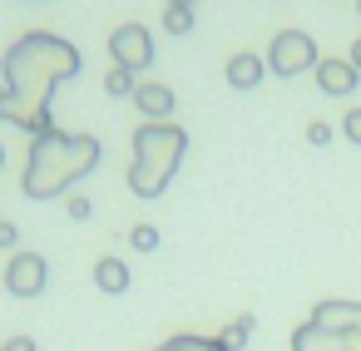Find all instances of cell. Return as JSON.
I'll list each match as a JSON object with an SVG mask.
<instances>
[{
    "mask_svg": "<svg viewBox=\"0 0 361 351\" xmlns=\"http://www.w3.org/2000/svg\"><path fill=\"white\" fill-rule=\"evenodd\" d=\"M80 50L50 30H30L20 35L6 55H0V80H6V104H0V119L25 129L30 139L35 134H50L55 119H50V99L65 80L80 75Z\"/></svg>",
    "mask_w": 361,
    "mask_h": 351,
    "instance_id": "6da1fadb",
    "label": "cell"
},
{
    "mask_svg": "<svg viewBox=\"0 0 361 351\" xmlns=\"http://www.w3.org/2000/svg\"><path fill=\"white\" fill-rule=\"evenodd\" d=\"M99 139L94 134H65V129H50V134H35L30 139V159H25V198L45 203V198H60L70 183H80L85 173L99 168Z\"/></svg>",
    "mask_w": 361,
    "mask_h": 351,
    "instance_id": "7a4b0ae2",
    "label": "cell"
},
{
    "mask_svg": "<svg viewBox=\"0 0 361 351\" xmlns=\"http://www.w3.org/2000/svg\"><path fill=\"white\" fill-rule=\"evenodd\" d=\"M183 154H188V129H178L169 119L164 124H139V134H134V164H129V188L139 198H159L173 183Z\"/></svg>",
    "mask_w": 361,
    "mask_h": 351,
    "instance_id": "3957f363",
    "label": "cell"
},
{
    "mask_svg": "<svg viewBox=\"0 0 361 351\" xmlns=\"http://www.w3.org/2000/svg\"><path fill=\"white\" fill-rule=\"evenodd\" d=\"M292 351H361V302L326 297L292 331Z\"/></svg>",
    "mask_w": 361,
    "mask_h": 351,
    "instance_id": "277c9868",
    "label": "cell"
},
{
    "mask_svg": "<svg viewBox=\"0 0 361 351\" xmlns=\"http://www.w3.org/2000/svg\"><path fill=\"white\" fill-rule=\"evenodd\" d=\"M262 60H267V70H272V75H282V80H292V75H302V70H317V65H322L317 40H312L307 30H277Z\"/></svg>",
    "mask_w": 361,
    "mask_h": 351,
    "instance_id": "5b68a950",
    "label": "cell"
},
{
    "mask_svg": "<svg viewBox=\"0 0 361 351\" xmlns=\"http://www.w3.org/2000/svg\"><path fill=\"white\" fill-rule=\"evenodd\" d=\"M109 60L114 65H124V70H149L154 65V35H149V25H119L114 35H109Z\"/></svg>",
    "mask_w": 361,
    "mask_h": 351,
    "instance_id": "8992f818",
    "label": "cell"
},
{
    "mask_svg": "<svg viewBox=\"0 0 361 351\" xmlns=\"http://www.w3.org/2000/svg\"><path fill=\"white\" fill-rule=\"evenodd\" d=\"M45 277H50V267H45L40 252H16L11 267H6V287L16 297H40L45 292Z\"/></svg>",
    "mask_w": 361,
    "mask_h": 351,
    "instance_id": "52a82bcc",
    "label": "cell"
},
{
    "mask_svg": "<svg viewBox=\"0 0 361 351\" xmlns=\"http://www.w3.org/2000/svg\"><path fill=\"white\" fill-rule=\"evenodd\" d=\"M317 85H322V94H351L361 85V75H356L351 60H322L317 65Z\"/></svg>",
    "mask_w": 361,
    "mask_h": 351,
    "instance_id": "ba28073f",
    "label": "cell"
},
{
    "mask_svg": "<svg viewBox=\"0 0 361 351\" xmlns=\"http://www.w3.org/2000/svg\"><path fill=\"white\" fill-rule=\"evenodd\" d=\"M134 104H139V114H144L149 124H164V119L173 114V90H169V85H139V90H134Z\"/></svg>",
    "mask_w": 361,
    "mask_h": 351,
    "instance_id": "9c48e42d",
    "label": "cell"
},
{
    "mask_svg": "<svg viewBox=\"0 0 361 351\" xmlns=\"http://www.w3.org/2000/svg\"><path fill=\"white\" fill-rule=\"evenodd\" d=\"M262 75H267V60H262V55H247V50H243V55L228 60V85H233V90H257Z\"/></svg>",
    "mask_w": 361,
    "mask_h": 351,
    "instance_id": "30bf717a",
    "label": "cell"
},
{
    "mask_svg": "<svg viewBox=\"0 0 361 351\" xmlns=\"http://www.w3.org/2000/svg\"><path fill=\"white\" fill-rule=\"evenodd\" d=\"M94 282H99V292H129V262L124 257H99L94 262Z\"/></svg>",
    "mask_w": 361,
    "mask_h": 351,
    "instance_id": "8fae6325",
    "label": "cell"
},
{
    "mask_svg": "<svg viewBox=\"0 0 361 351\" xmlns=\"http://www.w3.org/2000/svg\"><path fill=\"white\" fill-rule=\"evenodd\" d=\"M154 351H223V341H218V336L183 331V336H169V341H164V346H154Z\"/></svg>",
    "mask_w": 361,
    "mask_h": 351,
    "instance_id": "7c38bea8",
    "label": "cell"
},
{
    "mask_svg": "<svg viewBox=\"0 0 361 351\" xmlns=\"http://www.w3.org/2000/svg\"><path fill=\"white\" fill-rule=\"evenodd\" d=\"M134 90H139V75H134V70H124V65H109V70H104V94H114V99L129 94V99H134Z\"/></svg>",
    "mask_w": 361,
    "mask_h": 351,
    "instance_id": "4fadbf2b",
    "label": "cell"
},
{
    "mask_svg": "<svg viewBox=\"0 0 361 351\" xmlns=\"http://www.w3.org/2000/svg\"><path fill=\"white\" fill-rule=\"evenodd\" d=\"M247 336H252V316H238V321H228V326L218 331L223 351H243V346H247Z\"/></svg>",
    "mask_w": 361,
    "mask_h": 351,
    "instance_id": "5bb4252c",
    "label": "cell"
},
{
    "mask_svg": "<svg viewBox=\"0 0 361 351\" xmlns=\"http://www.w3.org/2000/svg\"><path fill=\"white\" fill-rule=\"evenodd\" d=\"M164 30L169 35H188L193 30V6H169L164 11Z\"/></svg>",
    "mask_w": 361,
    "mask_h": 351,
    "instance_id": "9a60e30c",
    "label": "cell"
},
{
    "mask_svg": "<svg viewBox=\"0 0 361 351\" xmlns=\"http://www.w3.org/2000/svg\"><path fill=\"white\" fill-rule=\"evenodd\" d=\"M129 242H134L139 252H154V247H159V228H149V223H139V228H129Z\"/></svg>",
    "mask_w": 361,
    "mask_h": 351,
    "instance_id": "2e32d148",
    "label": "cell"
},
{
    "mask_svg": "<svg viewBox=\"0 0 361 351\" xmlns=\"http://www.w3.org/2000/svg\"><path fill=\"white\" fill-rule=\"evenodd\" d=\"M326 139H331V124H322V119H312V124H307V144H317V149H322Z\"/></svg>",
    "mask_w": 361,
    "mask_h": 351,
    "instance_id": "e0dca14e",
    "label": "cell"
},
{
    "mask_svg": "<svg viewBox=\"0 0 361 351\" xmlns=\"http://www.w3.org/2000/svg\"><path fill=\"white\" fill-rule=\"evenodd\" d=\"M341 134H346L351 144H361V109H351V114L341 119Z\"/></svg>",
    "mask_w": 361,
    "mask_h": 351,
    "instance_id": "ac0fdd59",
    "label": "cell"
},
{
    "mask_svg": "<svg viewBox=\"0 0 361 351\" xmlns=\"http://www.w3.org/2000/svg\"><path fill=\"white\" fill-rule=\"evenodd\" d=\"M90 213H94V203H90V198H80V193H75V198H70V218H75V223H85V218H90Z\"/></svg>",
    "mask_w": 361,
    "mask_h": 351,
    "instance_id": "d6986e66",
    "label": "cell"
},
{
    "mask_svg": "<svg viewBox=\"0 0 361 351\" xmlns=\"http://www.w3.org/2000/svg\"><path fill=\"white\" fill-rule=\"evenodd\" d=\"M16 238H20V228H16V223H6V218H0V247H16Z\"/></svg>",
    "mask_w": 361,
    "mask_h": 351,
    "instance_id": "ffe728a7",
    "label": "cell"
},
{
    "mask_svg": "<svg viewBox=\"0 0 361 351\" xmlns=\"http://www.w3.org/2000/svg\"><path fill=\"white\" fill-rule=\"evenodd\" d=\"M0 351H35L30 336H11V341H0Z\"/></svg>",
    "mask_w": 361,
    "mask_h": 351,
    "instance_id": "44dd1931",
    "label": "cell"
},
{
    "mask_svg": "<svg viewBox=\"0 0 361 351\" xmlns=\"http://www.w3.org/2000/svg\"><path fill=\"white\" fill-rule=\"evenodd\" d=\"M351 65H356V70H361V40H356V45H351Z\"/></svg>",
    "mask_w": 361,
    "mask_h": 351,
    "instance_id": "7402d4cb",
    "label": "cell"
},
{
    "mask_svg": "<svg viewBox=\"0 0 361 351\" xmlns=\"http://www.w3.org/2000/svg\"><path fill=\"white\" fill-rule=\"evenodd\" d=\"M0 104H6V80H0Z\"/></svg>",
    "mask_w": 361,
    "mask_h": 351,
    "instance_id": "603a6c76",
    "label": "cell"
},
{
    "mask_svg": "<svg viewBox=\"0 0 361 351\" xmlns=\"http://www.w3.org/2000/svg\"><path fill=\"white\" fill-rule=\"evenodd\" d=\"M0 168H6V144H0Z\"/></svg>",
    "mask_w": 361,
    "mask_h": 351,
    "instance_id": "cb8c5ba5",
    "label": "cell"
},
{
    "mask_svg": "<svg viewBox=\"0 0 361 351\" xmlns=\"http://www.w3.org/2000/svg\"><path fill=\"white\" fill-rule=\"evenodd\" d=\"M169 6H193V0H169Z\"/></svg>",
    "mask_w": 361,
    "mask_h": 351,
    "instance_id": "d4e9b609",
    "label": "cell"
},
{
    "mask_svg": "<svg viewBox=\"0 0 361 351\" xmlns=\"http://www.w3.org/2000/svg\"><path fill=\"white\" fill-rule=\"evenodd\" d=\"M356 16H361V0H356Z\"/></svg>",
    "mask_w": 361,
    "mask_h": 351,
    "instance_id": "484cf974",
    "label": "cell"
},
{
    "mask_svg": "<svg viewBox=\"0 0 361 351\" xmlns=\"http://www.w3.org/2000/svg\"><path fill=\"white\" fill-rule=\"evenodd\" d=\"M356 75H361V70H356Z\"/></svg>",
    "mask_w": 361,
    "mask_h": 351,
    "instance_id": "4316f807",
    "label": "cell"
}]
</instances>
